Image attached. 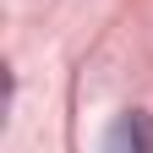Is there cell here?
Instances as JSON below:
<instances>
[{
	"label": "cell",
	"instance_id": "cell-1",
	"mask_svg": "<svg viewBox=\"0 0 153 153\" xmlns=\"http://www.w3.org/2000/svg\"><path fill=\"white\" fill-rule=\"evenodd\" d=\"M104 153H153V126H148V115H120L109 131H104Z\"/></svg>",
	"mask_w": 153,
	"mask_h": 153
}]
</instances>
